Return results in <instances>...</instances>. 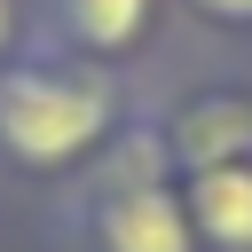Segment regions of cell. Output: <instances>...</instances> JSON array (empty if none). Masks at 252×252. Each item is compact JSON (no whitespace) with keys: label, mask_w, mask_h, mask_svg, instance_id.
I'll return each instance as SVG.
<instances>
[{"label":"cell","mask_w":252,"mask_h":252,"mask_svg":"<svg viewBox=\"0 0 252 252\" xmlns=\"http://www.w3.org/2000/svg\"><path fill=\"white\" fill-rule=\"evenodd\" d=\"M32 47V0H0V63H16Z\"/></svg>","instance_id":"cell-6"},{"label":"cell","mask_w":252,"mask_h":252,"mask_svg":"<svg viewBox=\"0 0 252 252\" xmlns=\"http://www.w3.org/2000/svg\"><path fill=\"white\" fill-rule=\"evenodd\" d=\"M150 110H158V134L173 150V173L252 158V87H181Z\"/></svg>","instance_id":"cell-4"},{"label":"cell","mask_w":252,"mask_h":252,"mask_svg":"<svg viewBox=\"0 0 252 252\" xmlns=\"http://www.w3.org/2000/svg\"><path fill=\"white\" fill-rule=\"evenodd\" d=\"M71 228L87 252H205L197 228H189V205H181V173H173V150L158 134V110L142 102L110 150L79 173L71 189Z\"/></svg>","instance_id":"cell-2"},{"label":"cell","mask_w":252,"mask_h":252,"mask_svg":"<svg viewBox=\"0 0 252 252\" xmlns=\"http://www.w3.org/2000/svg\"><path fill=\"white\" fill-rule=\"evenodd\" d=\"M165 0H32V39L102 71H126L150 39H158Z\"/></svg>","instance_id":"cell-3"},{"label":"cell","mask_w":252,"mask_h":252,"mask_svg":"<svg viewBox=\"0 0 252 252\" xmlns=\"http://www.w3.org/2000/svg\"><path fill=\"white\" fill-rule=\"evenodd\" d=\"M181 205L205 252H252V158L181 173Z\"/></svg>","instance_id":"cell-5"},{"label":"cell","mask_w":252,"mask_h":252,"mask_svg":"<svg viewBox=\"0 0 252 252\" xmlns=\"http://www.w3.org/2000/svg\"><path fill=\"white\" fill-rule=\"evenodd\" d=\"M189 16H205V24H220V32H252V0H181Z\"/></svg>","instance_id":"cell-7"},{"label":"cell","mask_w":252,"mask_h":252,"mask_svg":"<svg viewBox=\"0 0 252 252\" xmlns=\"http://www.w3.org/2000/svg\"><path fill=\"white\" fill-rule=\"evenodd\" d=\"M134 110L142 102L126 71H102V63H79L32 39L16 63H0V165L8 173H87Z\"/></svg>","instance_id":"cell-1"}]
</instances>
